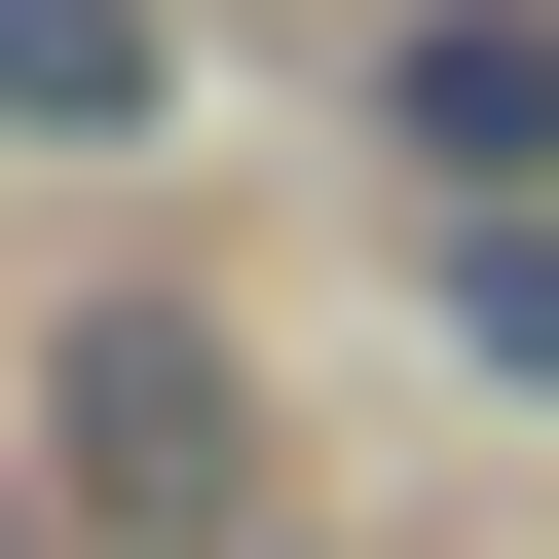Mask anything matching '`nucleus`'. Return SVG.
Segmentation results:
<instances>
[{"mask_svg":"<svg viewBox=\"0 0 559 559\" xmlns=\"http://www.w3.org/2000/svg\"><path fill=\"white\" fill-rule=\"evenodd\" d=\"M38 485L112 559H224L261 522V336L187 299V261H75V299H38Z\"/></svg>","mask_w":559,"mask_h":559,"instance_id":"obj_1","label":"nucleus"},{"mask_svg":"<svg viewBox=\"0 0 559 559\" xmlns=\"http://www.w3.org/2000/svg\"><path fill=\"white\" fill-rule=\"evenodd\" d=\"M373 150H411L448 224H522V187H559V0H373Z\"/></svg>","mask_w":559,"mask_h":559,"instance_id":"obj_2","label":"nucleus"},{"mask_svg":"<svg viewBox=\"0 0 559 559\" xmlns=\"http://www.w3.org/2000/svg\"><path fill=\"white\" fill-rule=\"evenodd\" d=\"M187 112V0H0V150H150Z\"/></svg>","mask_w":559,"mask_h":559,"instance_id":"obj_3","label":"nucleus"},{"mask_svg":"<svg viewBox=\"0 0 559 559\" xmlns=\"http://www.w3.org/2000/svg\"><path fill=\"white\" fill-rule=\"evenodd\" d=\"M411 336H448V411H522V448H559V187H522V224H448V261H411Z\"/></svg>","mask_w":559,"mask_h":559,"instance_id":"obj_4","label":"nucleus"}]
</instances>
